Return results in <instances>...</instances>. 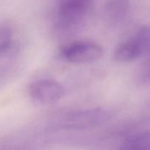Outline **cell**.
Segmentation results:
<instances>
[{
    "label": "cell",
    "mask_w": 150,
    "mask_h": 150,
    "mask_svg": "<svg viewBox=\"0 0 150 150\" xmlns=\"http://www.w3.org/2000/svg\"><path fill=\"white\" fill-rule=\"evenodd\" d=\"M95 0H62L57 10L55 29L59 35H70L86 23Z\"/></svg>",
    "instance_id": "6da1fadb"
},
{
    "label": "cell",
    "mask_w": 150,
    "mask_h": 150,
    "mask_svg": "<svg viewBox=\"0 0 150 150\" xmlns=\"http://www.w3.org/2000/svg\"><path fill=\"white\" fill-rule=\"evenodd\" d=\"M111 113L102 108L81 110L69 113L59 122L62 129L81 130L95 128L109 121Z\"/></svg>",
    "instance_id": "7a4b0ae2"
},
{
    "label": "cell",
    "mask_w": 150,
    "mask_h": 150,
    "mask_svg": "<svg viewBox=\"0 0 150 150\" xmlns=\"http://www.w3.org/2000/svg\"><path fill=\"white\" fill-rule=\"evenodd\" d=\"M62 58L73 64H87L99 60L103 55L102 47L91 41H78L66 45L60 51Z\"/></svg>",
    "instance_id": "3957f363"
},
{
    "label": "cell",
    "mask_w": 150,
    "mask_h": 150,
    "mask_svg": "<svg viewBox=\"0 0 150 150\" xmlns=\"http://www.w3.org/2000/svg\"><path fill=\"white\" fill-rule=\"evenodd\" d=\"M28 92L32 99L48 105L59 100L64 96V89L57 81L44 79L31 83Z\"/></svg>",
    "instance_id": "277c9868"
},
{
    "label": "cell",
    "mask_w": 150,
    "mask_h": 150,
    "mask_svg": "<svg viewBox=\"0 0 150 150\" xmlns=\"http://www.w3.org/2000/svg\"><path fill=\"white\" fill-rule=\"evenodd\" d=\"M130 10L129 0H108L103 7L104 18L111 25H117L127 18Z\"/></svg>",
    "instance_id": "5b68a950"
},
{
    "label": "cell",
    "mask_w": 150,
    "mask_h": 150,
    "mask_svg": "<svg viewBox=\"0 0 150 150\" xmlns=\"http://www.w3.org/2000/svg\"><path fill=\"white\" fill-rule=\"evenodd\" d=\"M142 57L139 47L133 38L119 44L114 52V61L119 63H130Z\"/></svg>",
    "instance_id": "8992f818"
},
{
    "label": "cell",
    "mask_w": 150,
    "mask_h": 150,
    "mask_svg": "<svg viewBox=\"0 0 150 150\" xmlns=\"http://www.w3.org/2000/svg\"><path fill=\"white\" fill-rule=\"evenodd\" d=\"M118 150H150V131L132 135L125 141Z\"/></svg>",
    "instance_id": "52a82bcc"
},
{
    "label": "cell",
    "mask_w": 150,
    "mask_h": 150,
    "mask_svg": "<svg viewBox=\"0 0 150 150\" xmlns=\"http://www.w3.org/2000/svg\"><path fill=\"white\" fill-rule=\"evenodd\" d=\"M15 51L14 35L12 27L0 26V58L11 55Z\"/></svg>",
    "instance_id": "ba28073f"
},
{
    "label": "cell",
    "mask_w": 150,
    "mask_h": 150,
    "mask_svg": "<svg viewBox=\"0 0 150 150\" xmlns=\"http://www.w3.org/2000/svg\"><path fill=\"white\" fill-rule=\"evenodd\" d=\"M133 39L139 47L142 57L150 54V26L141 27L133 37Z\"/></svg>",
    "instance_id": "9c48e42d"
},
{
    "label": "cell",
    "mask_w": 150,
    "mask_h": 150,
    "mask_svg": "<svg viewBox=\"0 0 150 150\" xmlns=\"http://www.w3.org/2000/svg\"><path fill=\"white\" fill-rule=\"evenodd\" d=\"M140 80L143 82H150V57L142 64L139 72Z\"/></svg>",
    "instance_id": "30bf717a"
},
{
    "label": "cell",
    "mask_w": 150,
    "mask_h": 150,
    "mask_svg": "<svg viewBox=\"0 0 150 150\" xmlns=\"http://www.w3.org/2000/svg\"><path fill=\"white\" fill-rule=\"evenodd\" d=\"M4 150H23V149H4Z\"/></svg>",
    "instance_id": "8fae6325"
}]
</instances>
